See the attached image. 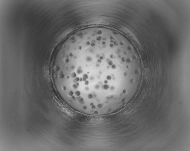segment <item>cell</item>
<instances>
[{"label": "cell", "mask_w": 190, "mask_h": 151, "mask_svg": "<svg viewBox=\"0 0 190 151\" xmlns=\"http://www.w3.org/2000/svg\"><path fill=\"white\" fill-rule=\"evenodd\" d=\"M108 32L73 33L56 56L52 77L60 96L74 110L92 115L121 106L140 78L127 48Z\"/></svg>", "instance_id": "cell-1"}]
</instances>
